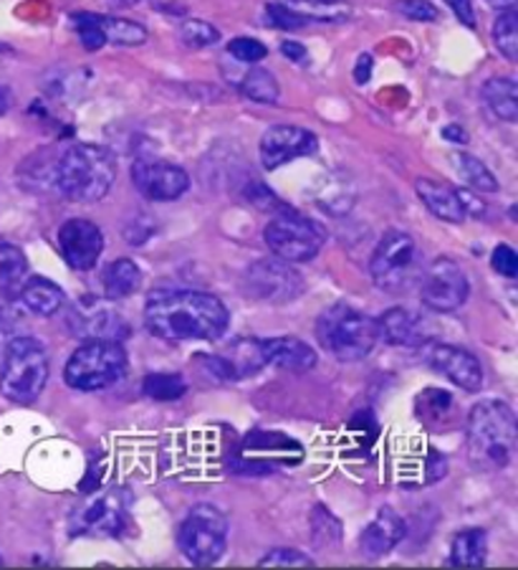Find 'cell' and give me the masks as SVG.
<instances>
[{"label": "cell", "instance_id": "46", "mask_svg": "<svg viewBox=\"0 0 518 570\" xmlns=\"http://www.w3.org/2000/svg\"><path fill=\"white\" fill-rule=\"evenodd\" d=\"M369 77H372V57H369V53H362L355 67V79L357 85H367Z\"/></svg>", "mask_w": 518, "mask_h": 570}, {"label": "cell", "instance_id": "32", "mask_svg": "<svg viewBox=\"0 0 518 570\" xmlns=\"http://www.w3.org/2000/svg\"><path fill=\"white\" fill-rule=\"evenodd\" d=\"M26 272H29V262H26L23 252L0 236V284L18 287V282L26 277Z\"/></svg>", "mask_w": 518, "mask_h": 570}, {"label": "cell", "instance_id": "19", "mask_svg": "<svg viewBox=\"0 0 518 570\" xmlns=\"http://www.w3.org/2000/svg\"><path fill=\"white\" fill-rule=\"evenodd\" d=\"M198 357L200 361H206L208 371L220 381L248 379V375L258 373L266 365L263 340H251V337L236 340V343L220 355H198Z\"/></svg>", "mask_w": 518, "mask_h": 570}, {"label": "cell", "instance_id": "39", "mask_svg": "<svg viewBox=\"0 0 518 570\" xmlns=\"http://www.w3.org/2000/svg\"><path fill=\"white\" fill-rule=\"evenodd\" d=\"M246 200H248V204H251V206H256V208H261V210H276V214H281V210L289 208L279 196H276V193H273L271 188L263 186V183H258V180L248 183V186H246Z\"/></svg>", "mask_w": 518, "mask_h": 570}, {"label": "cell", "instance_id": "48", "mask_svg": "<svg viewBox=\"0 0 518 570\" xmlns=\"http://www.w3.org/2000/svg\"><path fill=\"white\" fill-rule=\"evenodd\" d=\"M442 137H446V140H450V142H466L468 140V135L462 132L460 127H456V125L446 127V130H442Z\"/></svg>", "mask_w": 518, "mask_h": 570}, {"label": "cell", "instance_id": "24", "mask_svg": "<svg viewBox=\"0 0 518 570\" xmlns=\"http://www.w3.org/2000/svg\"><path fill=\"white\" fill-rule=\"evenodd\" d=\"M18 297H21L26 309L41 317H53L57 312L63 309V305H67V294H63V289L46 277L26 279L23 287L18 289Z\"/></svg>", "mask_w": 518, "mask_h": 570}, {"label": "cell", "instance_id": "49", "mask_svg": "<svg viewBox=\"0 0 518 570\" xmlns=\"http://www.w3.org/2000/svg\"><path fill=\"white\" fill-rule=\"evenodd\" d=\"M8 107H11V91H8V87L0 85V117L8 112Z\"/></svg>", "mask_w": 518, "mask_h": 570}, {"label": "cell", "instance_id": "50", "mask_svg": "<svg viewBox=\"0 0 518 570\" xmlns=\"http://www.w3.org/2000/svg\"><path fill=\"white\" fill-rule=\"evenodd\" d=\"M486 3L498 8V11H511V8L516 6V0H486Z\"/></svg>", "mask_w": 518, "mask_h": 570}, {"label": "cell", "instance_id": "13", "mask_svg": "<svg viewBox=\"0 0 518 570\" xmlns=\"http://www.w3.org/2000/svg\"><path fill=\"white\" fill-rule=\"evenodd\" d=\"M301 456L303 452L299 441L286 439L281 434H263V431H258V434H251L243 441L236 469L248 474H266L271 472L276 464L301 462Z\"/></svg>", "mask_w": 518, "mask_h": 570}, {"label": "cell", "instance_id": "1", "mask_svg": "<svg viewBox=\"0 0 518 570\" xmlns=\"http://www.w3.org/2000/svg\"><path fill=\"white\" fill-rule=\"evenodd\" d=\"M230 315L223 302L208 292H155L145 307V325L168 343L218 340L228 330Z\"/></svg>", "mask_w": 518, "mask_h": 570}, {"label": "cell", "instance_id": "26", "mask_svg": "<svg viewBox=\"0 0 518 570\" xmlns=\"http://www.w3.org/2000/svg\"><path fill=\"white\" fill-rule=\"evenodd\" d=\"M488 556V538L486 530H462L452 538L450 546V563L458 568H480Z\"/></svg>", "mask_w": 518, "mask_h": 570}, {"label": "cell", "instance_id": "10", "mask_svg": "<svg viewBox=\"0 0 518 570\" xmlns=\"http://www.w3.org/2000/svg\"><path fill=\"white\" fill-rule=\"evenodd\" d=\"M303 277L296 266L273 256V259H258L246 269V289L251 297L271 302V305H286L303 294Z\"/></svg>", "mask_w": 518, "mask_h": 570}, {"label": "cell", "instance_id": "41", "mask_svg": "<svg viewBox=\"0 0 518 570\" xmlns=\"http://www.w3.org/2000/svg\"><path fill=\"white\" fill-rule=\"evenodd\" d=\"M395 8L397 13H402L405 18H410V21H418V23H432L440 18L438 8L428 3V0H397Z\"/></svg>", "mask_w": 518, "mask_h": 570}, {"label": "cell", "instance_id": "9", "mask_svg": "<svg viewBox=\"0 0 518 570\" xmlns=\"http://www.w3.org/2000/svg\"><path fill=\"white\" fill-rule=\"evenodd\" d=\"M263 238L273 256H279V259L289 264H301L311 262L321 252L323 242H327V228L317 224V220L299 216L296 210L286 208L271 218V224L263 232Z\"/></svg>", "mask_w": 518, "mask_h": 570}, {"label": "cell", "instance_id": "8", "mask_svg": "<svg viewBox=\"0 0 518 570\" xmlns=\"http://www.w3.org/2000/svg\"><path fill=\"white\" fill-rule=\"evenodd\" d=\"M178 546L192 566H212L226 553L228 520L216 504H196L182 520Z\"/></svg>", "mask_w": 518, "mask_h": 570}, {"label": "cell", "instance_id": "27", "mask_svg": "<svg viewBox=\"0 0 518 570\" xmlns=\"http://www.w3.org/2000/svg\"><path fill=\"white\" fill-rule=\"evenodd\" d=\"M104 292L109 299H124L142 287V272L132 259H117L104 272Z\"/></svg>", "mask_w": 518, "mask_h": 570}, {"label": "cell", "instance_id": "43", "mask_svg": "<svg viewBox=\"0 0 518 570\" xmlns=\"http://www.w3.org/2000/svg\"><path fill=\"white\" fill-rule=\"evenodd\" d=\"M258 566L263 568H271V566H313V560L301 553V550H293V548H279V550H271V553H266L261 560H258Z\"/></svg>", "mask_w": 518, "mask_h": 570}, {"label": "cell", "instance_id": "35", "mask_svg": "<svg viewBox=\"0 0 518 570\" xmlns=\"http://www.w3.org/2000/svg\"><path fill=\"white\" fill-rule=\"evenodd\" d=\"M452 409V395L446 391H425L418 399V413L425 424H435V421H442V416Z\"/></svg>", "mask_w": 518, "mask_h": 570}, {"label": "cell", "instance_id": "36", "mask_svg": "<svg viewBox=\"0 0 518 570\" xmlns=\"http://www.w3.org/2000/svg\"><path fill=\"white\" fill-rule=\"evenodd\" d=\"M182 41L190 46V49H206V46H212L220 41V31L216 26H210L208 21H198V18H190V21L182 23L180 29Z\"/></svg>", "mask_w": 518, "mask_h": 570}, {"label": "cell", "instance_id": "42", "mask_svg": "<svg viewBox=\"0 0 518 570\" xmlns=\"http://www.w3.org/2000/svg\"><path fill=\"white\" fill-rule=\"evenodd\" d=\"M230 57H236L238 61L243 63H258L266 59V46L256 39H248V36H240V39H233L228 43Z\"/></svg>", "mask_w": 518, "mask_h": 570}, {"label": "cell", "instance_id": "6", "mask_svg": "<svg viewBox=\"0 0 518 570\" xmlns=\"http://www.w3.org/2000/svg\"><path fill=\"white\" fill-rule=\"evenodd\" d=\"M49 383V355L36 337H13L3 355L0 393L13 403H33Z\"/></svg>", "mask_w": 518, "mask_h": 570}, {"label": "cell", "instance_id": "5", "mask_svg": "<svg viewBox=\"0 0 518 570\" xmlns=\"http://www.w3.org/2000/svg\"><path fill=\"white\" fill-rule=\"evenodd\" d=\"M422 272V252L410 234L392 228L379 238L372 262H369V274L379 289L387 294L412 292L420 284Z\"/></svg>", "mask_w": 518, "mask_h": 570}, {"label": "cell", "instance_id": "17", "mask_svg": "<svg viewBox=\"0 0 518 570\" xmlns=\"http://www.w3.org/2000/svg\"><path fill=\"white\" fill-rule=\"evenodd\" d=\"M425 363H428L432 371H438L440 375H446L450 383H456L458 389L476 393L484 385V367H480V361L468 351L456 345H446V343H425Z\"/></svg>", "mask_w": 518, "mask_h": 570}, {"label": "cell", "instance_id": "29", "mask_svg": "<svg viewBox=\"0 0 518 570\" xmlns=\"http://www.w3.org/2000/svg\"><path fill=\"white\" fill-rule=\"evenodd\" d=\"M450 160H452V165H456V170L460 173V178L466 180L470 188L484 190V193H496L498 190V180H496L494 173H490L478 158H474V155L452 153Z\"/></svg>", "mask_w": 518, "mask_h": 570}, {"label": "cell", "instance_id": "47", "mask_svg": "<svg viewBox=\"0 0 518 570\" xmlns=\"http://www.w3.org/2000/svg\"><path fill=\"white\" fill-rule=\"evenodd\" d=\"M281 51L286 53V57H289L291 61H303L307 59V49H303L301 43H293V41H286L283 46H281Z\"/></svg>", "mask_w": 518, "mask_h": 570}, {"label": "cell", "instance_id": "45", "mask_svg": "<svg viewBox=\"0 0 518 570\" xmlns=\"http://www.w3.org/2000/svg\"><path fill=\"white\" fill-rule=\"evenodd\" d=\"M446 3L450 11L456 13V18L462 26L476 29V11H474V3H470V0H446Z\"/></svg>", "mask_w": 518, "mask_h": 570}, {"label": "cell", "instance_id": "12", "mask_svg": "<svg viewBox=\"0 0 518 570\" xmlns=\"http://www.w3.org/2000/svg\"><path fill=\"white\" fill-rule=\"evenodd\" d=\"M127 525V504L114 492L81 504L71 514L73 538H119Z\"/></svg>", "mask_w": 518, "mask_h": 570}, {"label": "cell", "instance_id": "40", "mask_svg": "<svg viewBox=\"0 0 518 570\" xmlns=\"http://www.w3.org/2000/svg\"><path fill=\"white\" fill-rule=\"evenodd\" d=\"M23 302L16 294V287H6L0 284V325H18L23 317Z\"/></svg>", "mask_w": 518, "mask_h": 570}, {"label": "cell", "instance_id": "38", "mask_svg": "<svg viewBox=\"0 0 518 570\" xmlns=\"http://www.w3.org/2000/svg\"><path fill=\"white\" fill-rule=\"evenodd\" d=\"M266 18H268V23L276 26V29H286V31L301 29V26L311 23V16H303L299 11H293V8L279 6V3H271L266 8Z\"/></svg>", "mask_w": 518, "mask_h": 570}, {"label": "cell", "instance_id": "53", "mask_svg": "<svg viewBox=\"0 0 518 570\" xmlns=\"http://www.w3.org/2000/svg\"><path fill=\"white\" fill-rule=\"evenodd\" d=\"M299 3H317V6H329V3H337V0H299Z\"/></svg>", "mask_w": 518, "mask_h": 570}, {"label": "cell", "instance_id": "52", "mask_svg": "<svg viewBox=\"0 0 518 570\" xmlns=\"http://www.w3.org/2000/svg\"><path fill=\"white\" fill-rule=\"evenodd\" d=\"M135 3H137V0H109V6H112V8H129Z\"/></svg>", "mask_w": 518, "mask_h": 570}, {"label": "cell", "instance_id": "20", "mask_svg": "<svg viewBox=\"0 0 518 570\" xmlns=\"http://www.w3.org/2000/svg\"><path fill=\"white\" fill-rule=\"evenodd\" d=\"M405 535H407L405 520L395 510L385 508L377 514V520L369 522L365 528L362 538H359V550H362V556L369 560L385 558L387 553H392V550L400 546Z\"/></svg>", "mask_w": 518, "mask_h": 570}, {"label": "cell", "instance_id": "2", "mask_svg": "<svg viewBox=\"0 0 518 570\" xmlns=\"http://www.w3.org/2000/svg\"><path fill=\"white\" fill-rule=\"evenodd\" d=\"M468 456L484 472H501L516 456V416L504 401H480L468 416Z\"/></svg>", "mask_w": 518, "mask_h": 570}, {"label": "cell", "instance_id": "11", "mask_svg": "<svg viewBox=\"0 0 518 570\" xmlns=\"http://www.w3.org/2000/svg\"><path fill=\"white\" fill-rule=\"evenodd\" d=\"M470 284L466 272L460 269L458 262L440 256V259L425 266L420 279V297L425 305L435 312H452L468 302Z\"/></svg>", "mask_w": 518, "mask_h": 570}, {"label": "cell", "instance_id": "18", "mask_svg": "<svg viewBox=\"0 0 518 570\" xmlns=\"http://www.w3.org/2000/svg\"><path fill=\"white\" fill-rule=\"evenodd\" d=\"M319 150L317 135L293 125H273L261 137V165L276 170L296 158H307Z\"/></svg>", "mask_w": 518, "mask_h": 570}, {"label": "cell", "instance_id": "30", "mask_svg": "<svg viewBox=\"0 0 518 570\" xmlns=\"http://www.w3.org/2000/svg\"><path fill=\"white\" fill-rule=\"evenodd\" d=\"M142 391L147 399L160 401V403H170L182 399L188 393V383L180 373H152L142 381Z\"/></svg>", "mask_w": 518, "mask_h": 570}, {"label": "cell", "instance_id": "22", "mask_svg": "<svg viewBox=\"0 0 518 570\" xmlns=\"http://www.w3.org/2000/svg\"><path fill=\"white\" fill-rule=\"evenodd\" d=\"M263 353H266V365L283 367V371H291V373H307L319 363L317 351L299 337L263 340Z\"/></svg>", "mask_w": 518, "mask_h": 570}, {"label": "cell", "instance_id": "37", "mask_svg": "<svg viewBox=\"0 0 518 570\" xmlns=\"http://www.w3.org/2000/svg\"><path fill=\"white\" fill-rule=\"evenodd\" d=\"M73 26H77L79 31V39L84 43L87 51H99L101 46L107 43V36L101 31V23H99V16L94 13H77L71 16Z\"/></svg>", "mask_w": 518, "mask_h": 570}, {"label": "cell", "instance_id": "33", "mask_svg": "<svg viewBox=\"0 0 518 570\" xmlns=\"http://www.w3.org/2000/svg\"><path fill=\"white\" fill-rule=\"evenodd\" d=\"M311 540L319 548H331L341 542V522L323 504H313L311 510Z\"/></svg>", "mask_w": 518, "mask_h": 570}, {"label": "cell", "instance_id": "34", "mask_svg": "<svg viewBox=\"0 0 518 570\" xmlns=\"http://www.w3.org/2000/svg\"><path fill=\"white\" fill-rule=\"evenodd\" d=\"M494 43L496 49L504 53L508 61L518 59V16L511 11H504L494 23Z\"/></svg>", "mask_w": 518, "mask_h": 570}, {"label": "cell", "instance_id": "44", "mask_svg": "<svg viewBox=\"0 0 518 570\" xmlns=\"http://www.w3.org/2000/svg\"><path fill=\"white\" fill-rule=\"evenodd\" d=\"M494 269L501 274V277H508V279L518 277V254L511 249V246L501 244L494 252Z\"/></svg>", "mask_w": 518, "mask_h": 570}, {"label": "cell", "instance_id": "25", "mask_svg": "<svg viewBox=\"0 0 518 570\" xmlns=\"http://www.w3.org/2000/svg\"><path fill=\"white\" fill-rule=\"evenodd\" d=\"M484 99L490 112L504 122L518 119V89L511 77H494L484 85Z\"/></svg>", "mask_w": 518, "mask_h": 570}, {"label": "cell", "instance_id": "21", "mask_svg": "<svg viewBox=\"0 0 518 570\" xmlns=\"http://www.w3.org/2000/svg\"><path fill=\"white\" fill-rule=\"evenodd\" d=\"M379 327V340L390 345H400V347H422L430 340L428 325L420 315H415L410 309L402 307H392L387 309L382 317L377 320Z\"/></svg>", "mask_w": 518, "mask_h": 570}, {"label": "cell", "instance_id": "4", "mask_svg": "<svg viewBox=\"0 0 518 570\" xmlns=\"http://www.w3.org/2000/svg\"><path fill=\"white\" fill-rule=\"evenodd\" d=\"M317 340L323 351L335 355L337 361L355 363L375 351L379 343V327L375 317L357 312L345 302H337V305L323 309L317 320Z\"/></svg>", "mask_w": 518, "mask_h": 570}, {"label": "cell", "instance_id": "54", "mask_svg": "<svg viewBox=\"0 0 518 570\" xmlns=\"http://www.w3.org/2000/svg\"><path fill=\"white\" fill-rule=\"evenodd\" d=\"M0 566H3V558H0Z\"/></svg>", "mask_w": 518, "mask_h": 570}, {"label": "cell", "instance_id": "15", "mask_svg": "<svg viewBox=\"0 0 518 570\" xmlns=\"http://www.w3.org/2000/svg\"><path fill=\"white\" fill-rule=\"evenodd\" d=\"M69 325L81 340H117V343H122L129 333L124 317L97 297H81L69 312Z\"/></svg>", "mask_w": 518, "mask_h": 570}, {"label": "cell", "instance_id": "7", "mask_svg": "<svg viewBox=\"0 0 518 570\" xmlns=\"http://www.w3.org/2000/svg\"><path fill=\"white\" fill-rule=\"evenodd\" d=\"M127 353L117 340H84L71 353L63 379L77 391H101L124 379Z\"/></svg>", "mask_w": 518, "mask_h": 570}, {"label": "cell", "instance_id": "16", "mask_svg": "<svg viewBox=\"0 0 518 570\" xmlns=\"http://www.w3.org/2000/svg\"><path fill=\"white\" fill-rule=\"evenodd\" d=\"M135 188L150 200H178L190 188V176L168 160L140 158L132 165Z\"/></svg>", "mask_w": 518, "mask_h": 570}, {"label": "cell", "instance_id": "3", "mask_svg": "<svg viewBox=\"0 0 518 570\" xmlns=\"http://www.w3.org/2000/svg\"><path fill=\"white\" fill-rule=\"evenodd\" d=\"M117 180L114 155L101 145L79 142L61 155L57 165V186L69 200L97 204L112 190Z\"/></svg>", "mask_w": 518, "mask_h": 570}, {"label": "cell", "instance_id": "51", "mask_svg": "<svg viewBox=\"0 0 518 570\" xmlns=\"http://www.w3.org/2000/svg\"><path fill=\"white\" fill-rule=\"evenodd\" d=\"M8 343H11V337H8V333L3 327H0V361H3V355L8 351Z\"/></svg>", "mask_w": 518, "mask_h": 570}, {"label": "cell", "instance_id": "31", "mask_svg": "<svg viewBox=\"0 0 518 570\" xmlns=\"http://www.w3.org/2000/svg\"><path fill=\"white\" fill-rule=\"evenodd\" d=\"M101 31L107 36V43L117 46H140L147 41L145 26L135 21H124V18H112V16H99Z\"/></svg>", "mask_w": 518, "mask_h": 570}, {"label": "cell", "instance_id": "28", "mask_svg": "<svg viewBox=\"0 0 518 570\" xmlns=\"http://www.w3.org/2000/svg\"><path fill=\"white\" fill-rule=\"evenodd\" d=\"M240 91H243L251 102H258V105H276L281 95L279 81H276L273 73L261 67H253L246 73L243 81H240Z\"/></svg>", "mask_w": 518, "mask_h": 570}, {"label": "cell", "instance_id": "14", "mask_svg": "<svg viewBox=\"0 0 518 570\" xmlns=\"http://www.w3.org/2000/svg\"><path fill=\"white\" fill-rule=\"evenodd\" d=\"M59 252L71 269H94L101 252H104V234L89 218H69L59 228Z\"/></svg>", "mask_w": 518, "mask_h": 570}, {"label": "cell", "instance_id": "23", "mask_svg": "<svg viewBox=\"0 0 518 570\" xmlns=\"http://www.w3.org/2000/svg\"><path fill=\"white\" fill-rule=\"evenodd\" d=\"M415 193L430 210L435 218L446 220V224H462L466 220V208H462V200L456 188L446 186V183L430 180V178H418L415 180Z\"/></svg>", "mask_w": 518, "mask_h": 570}]
</instances>
